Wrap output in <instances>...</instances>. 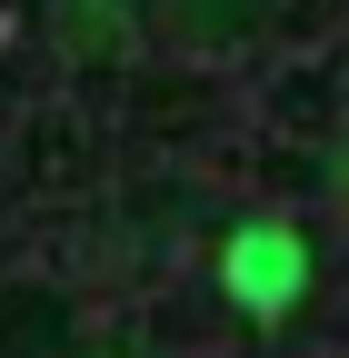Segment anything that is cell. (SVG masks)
<instances>
[{
	"mask_svg": "<svg viewBox=\"0 0 349 358\" xmlns=\"http://www.w3.org/2000/svg\"><path fill=\"white\" fill-rule=\"evenodd\" d=\"M220 289L249 308V319H280V308L310 289V249H299V229H280V219H249V229L230 239V259H220Z\"/></svg>",
	"mask_w": 349,
	"mask_h": 358,
	"instance_id": "cell-1",
	"label": "cell"
}]
</instances>
